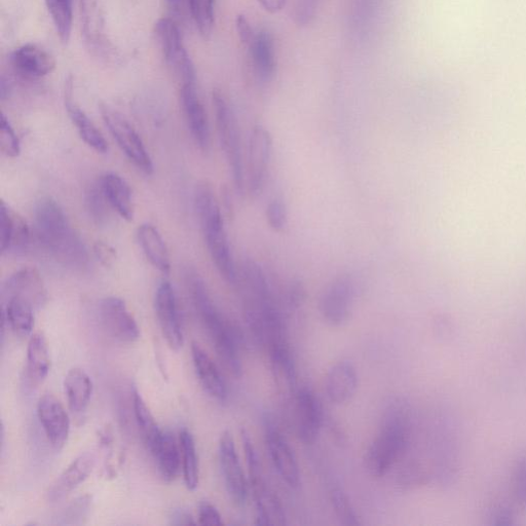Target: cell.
<instances>
[{"mask_svg":"<svg viewBox=\"0 0 526 526\" xmlns=\"http://www.w3.org/2000/svg\"><path fill=\"white\" fill-rule=\"evenodd\" d=\"M266 217L270 228L276 233H282L288 222L287 206L282 199L272 200L266 209Z\"/></svg>","mask_w":526,"mask_h":526,"instance_id":"obj_40","label":"cell"},{"mask_svg":"<svg viewBox=\"0 0 526 526\" xmlns=\"http://www.w3.org/2000/svg\"><path fill=\"white\" fill-rule=\"evenodd\" d=\"M359 386L357 369L351 361L343 360L334 364L325 379L328 400L334 405H344L355 396Z\"/></svg>","mask_w":526,"mask_h":526,"instance_id":"obj_18","label":"cell"},{"mask_svg":"<svg viewBox=\"0 0 526 526\" xmlns=\"http://www.w3.org/2000/svg\"><path fill=\"white\" fill-rule=\"evenodd\" d=\"M96 254L101 260L103 265L110 266L112 262L116 259V252L110 246L98 243L96 246Z\"/></svg>","mask_w":526,"mask_h":526,"instance_id":"obj_47","label":"cell"},{"mask_svg":"<svg viewBox=\"0 0 526 526\" xmlns=\"http://www.w3.org/2000/svg\"><path fill=\"white\" fill-rule=\"evenodd\" d=\"M35 235L41 246L62 265L83 269L88 252L80 236L73 231L60 205L44 198L35 208Z\"/></svg>","mask_w":526,"mask_h":526,"instance_id":"obj_1","label":"cell"},{"mask_svg":"<svg viewBox=\"0 0 526 526\" xmlns=\"http://www.w3.org/2000/svg\"><path fill=\"white\" fill-rule=\"evenodd\" d=\"M196 207L206 244L214 265L231 285H238L239 270L236 267L232 248L218 202L209 186H200L196 194Z\"/></svg>","mask_w":526,"mask_h":526,"instance_id":"obj_4","label":"cell"},{"mask_svg":"<svg viewBox=\"0 0 526 526\" xmlns=\"http://www.w3.org/2000/svg\"><path fill=\"white\" fill-rule=\"evenodd\" d=\"M169 524L171 525H194L196 521L190 512L183 509H175L169 516Z\"/></svg>","mask_w":526,"mask_h":526,"instance_id":"obj_46","label":"cell"},{"mask_svg":"<svg viewBox=\"0 0 526 526\" xmlns=\"http://www.w3.org/2000/svg\"><path fill=\"white\" fill-rule=\"evenodd\" d=\"M155 308L167 344L174 351L180 350L184 344V336L180 323L176 295L172 285L168 281H162L158 286Z\"/></svg>","mask_w":526,"mask_h":526,"instance_id":"obj_15","label":"cell"},{"mask_svg":"<svg viewBox=\"0 0 526 526\" xmlns=\"http://www.w3.org/2000/svg\"><path fill=\"white\" fill-rule=\"evenodd\" d=\"M410 435V412L405 402L393 400L386 408L380 431L365 455L368 473L375 478L386 476L405 452Z\"/></svg>","mask_w":526,"mask_h":526,"instance_id":"obj_2","label":"cell"},{"mask_svg":"<svg viewBox=\"0 0 526 526\" xmlns=\"http://www.w3.org/2000/svg\"><path fill=\"white\" fill-rule=\"evenodd\" d=\"M256 80L261 84L271 83L277 72V58L273 36L268 31L255 34L248 46Z\"/></svg>","mask_w":526,"mask_h":526,"instance_id":"obj_21","label":"cell"},{"mask_svg":"<svg viewBox=\"0 0 526 526\" xmlns=\"http://www.w3.org/2000/svg\"><path fill=\"white\" fill-rule=\"evenodd\" d=\"M157 42L167 64L184 84H196V71L193 61L187 54L177 24L168 18L158 21L155 27Z\"/></svg>","mask_w":526,"mask_h":526,"instance_id":"obj_10","label":"cell"},{"mask_svg":"<svg viewBox=\"0 0 526 526\" xmlns=\"http://www.w3.org/2000/svg\"><path fill=\"white\" fill-rule=\"evenodd\" d=\"M51 369L47 338L42 332L31 335L27 348L25 386L29 390L39 388L48 378Z\"/></svg>","mask_w":526,"mask_h":526,"instance_id":"obj_20","label":"cell"},{"mask_svg":"<svg viewBox=\"0 0 526 526\" xmlns=\"http://www.w3.org/2000/svg\"><path fill=\"white\" fill-rule=\"evenodd\" d=\"M515 488L518 500L526 508V457L518 462L515 473Z\"/></svg>","mask_w":526,"mask_h":526,"instance_id":"obj_44","label":"cell"},{"mask_svg":"<svg viewBox=\"0 0 526 526\" xmlns=\"http://www.w3.org/2000/svg\"><path fill=\"white\" fill-rule=\"evenodd\" d=\"M64 390L70 410L75 415H83L93 394L90 375L81 368L69 370L64 380Z\"/></svg>","mask_w":526,"mask_h":526,"instance_id":"obj_28","label":"cell"},{"mask_svg":"<svg viewBox=\"0 0 526 526\" xmlns=\"http://www.w3.org/2000/svg\"><path fill=\"white\" fill-rule=\"evenodd\" d=\"M263 10L270 14H278L284 10L287 0H258Z\"/></svg>","mask_w":526,"mask_h":526,"instance_id":"obj_48","label":"cell"},{"mask_svg":"<svg viewBox=\"0 0 526 526\" xmlns=\"http://www.w3.org/2000/svg\"><path fill=\"white\" fill-rule=\"evenodd\" d=\"M11 64L21 78L33 81L47 77L55 69L56 60L42 47L28 44L14 51Z\"/></svg>","mask_w":526,"mask_h":526,"instance_id":"obj_17","label":"cell"},{"mask_svg":"<svg viewBox=\"0 0 526 526\" xmlns=\"http://www.w3.org/2000/svg\"><path fill=\"white\" fill-rule=\"evenodd\" d=\"M95 462L94 455L90 453L75 459L50 486L47 493L48 502L56 504L77 490L93 472Z\"/></svg>","mask_w":526,"mask_h":526,"instance_id":"obj_19","label":"cell"},{"mask_svg":"<svg viewBox=\"0 0 526 526\" xmlns=\"http://www.w3.org/2000/svg\"><path fill=\"white\" fill-rule=\"evenodd\" d=\"M3 306V324L19 336L31 334L34 327L35 307L28 300L17 296L5 297Z\"/></svg>","mask_w":526,"mask_h":526,"instance_id":"obj_30","label":"cell"},{"mask_svg":"<svg viewBox=\"0 0 526 526\" xmlns=\"http://www.w3.org/2000/svg\"><path fill=\"white\" fill-rule=\"evenodd\" d=\"M100 109L105 125L123 153L139 170L152 174L153 161L133 126L117 110L107 105H101Z\"/></svg>","mask_w":526,"mask_h":526,"instance_id":"obj_8","label":"cell"},{"mask_svg":"<svg viewBox=\"0 0 526 526\" xmlns=\"http://www.w3.org/2000/svg\"><path fill=\"white\" fill-rule=\"evenodd\" d=\"M99 317L104 329L116 341L133 344L139 340V326L123 299H103L99 307Z\"/></svg>","mask_w":526,"mask_h":526,"instance_id":"obj_14","label":"cell"},{"mask_svg":"<svg viewBox=\"0 0 526 526\" xmlns=\"http://www.w3.org/2000/svg\"><path fill=\"white\" fill-rule=\"evenodd\" d=\"M132 401L136 423L141 433L143 442L149 450V453L152 454L153 450L156 448L158 442L161 439L163 430L160 429L153 416V413L150 412L144 399L136 388H134L132 391Z\"/></svg>","mask_w":526,"mask_h":526,"instance_id":"obj_32","label":"cell"},{"mask_svg":"<svg viewBox=\"0 0 526 526\" xmlns=\"http://www.w3.org/2000/svg\"><path fill=\"white\" fill-rule=\"evenodd\" d=\"M247 464L249 488L255 505L257 525L286 524L284 507L269 483L257 455L253 441L246 430L241 432Z\"/></svg>","mask_w":526,"mask_h":526,"instance_id":"obj_5","label":"cell"},{"mask_svg":"<svg viewBox=\"0 0 526 526\" xmlns=\"http://www.w3.org/2000/svg\"><path fill=\"white\" fill-rule=\"evenodd\" d=\"M236 28L241 43L249 46L254 39L255 33L244 15H239L236 19Z\"/></svg>","mask_w":526,"mask_h":526,"instance_id":"obj_45","label":"cell"},{"mask_svg":"<svg viewBox=\"0 0 526 526\" xmlns=\"http://www.w3.org/2000/svg\"><path fill=\"white\" fill-rule=\"evenodd\" d=\"M356 285L350 275L333 279L323 291L319 311L323 320L332 327L346 325L352 317Z\"/></svg>","mask_w":526,"mask_h":526,"instance_id":"obj_9","label":"cell"},{"mask_svg":"<svg viewBox=\"0 0 526 526\" xmlns=\"http://www.w3.org/2000/svg\"><path fill=\"white\" fill-rule=\"evenodd\" d=\"M332 508L340 521L345 525H360L358 515L353 508L349 497L340 486H332L330 490Z\"/></svg>","mask_w":526,"mask_h":526,"instance_id":"obj_38","label":"cell"},{"mask_svg":"<svg viewBox=\"0 0 526 526\" xmlns=\"http://www.w3.org/2000/svg\"><path fill=\"white\" fill-rule=\"evenodd\" d=\"M66 108L68 115L75 128H77L81 138L90 147L96 150L97 153L105 154L108 150L105 138L85 112L72 102L69 95L66 96Z\"/></svg>","mask_w":526,"mask_h":526,"instance_id":"obj_34","label":"cell"},{"mask_svg":"<svg viewBox=\"0 0 526 526\" xmlns=\"http://www.w3.org/2000/svg\"><path fill=\"white\" fill-rule=\"evenodd\" d=\"M0 145L4 154L10 158H16L21 152L19 138L5 115L2 116V126H0Z\"/></svg>","mask_w":526,"mask_h":526,"instance_id":"obj_39","label":"cell"},{"mask_svg":"<svg viewBox=\"0 0 526 526\" xmlns=\"http://www.w3.org/2000/svg\"><path fill=\"white\" fill-rule=\"evenodd\" d=\"M179 447L184 483L187 487V490L194 492L199 486L200 470L196 441L193 434L189 430H180Z\"/></svg>","mask_w":526,"mask_h":526,"instance_id":"obj_33","label":"cell"},{"mask_svg":"<svg viewBox=\"0 0 526 526\" xmlns=\"http://www.w3.org/2000/svg\"><path fill=\"white\" fill-rule=\"evenodd\" d=\"M37 418L49 442L61 449L67 442L70 420L63 404L52 394L44 395L37 403Z\"/></svg>","mask_w":526,"mask_h":526,"instance_id":"obj_16","label":"cell"},{"mask_svg":"<svg viewBox=\"0 0 526 526\" xmlns=\"http://www.w3.org/2000/svg\"><path fill=\"white\" fill-rule=\"evenodd\" d=\"M46 5L62 43H68L72 29V0H46Z\"/></svg>","mask_w":526,"mask_h":526,"instance_id":"obj_35","label":"cell"},{"mask_svg":"<svg viewBox=\"0 0 526 526\" xmlns=\"http://www.w3.org/2000/svg\"><path fill=\"white\" fill-rule=\"evenodd\" d=\"M320 0H296L294 18L299 26H307L316 16Z\"/></svg>","mask_w":526,"mask_h":526,"instance_id":"obj_42","label":"cell"},{"mask_svg":"<svg viewBox=\"0 0 526 526\" xmlns=\"http://www.w3.org/2000/svg\"><path fill=\"white\" fill-rule=\"evenodd\" d=\"M494 518V524L507 525L512 523L513 516L511 511H508V509L505 508H501L500 511L496 513Z\"/></svg>","mask_w":526,"mask_h":526,"instance_id":"obj_49","label":"cell"},{"mask_svg":"<svg viewBox=\"0 0 526 526\" xmlns=\"http://www.w3.org/2000/svg\"><path fill=\"white\" fill-rule=\"evenodd\" d=\"M162 478L171 482L179 473L181 455L179 442L177 443L173 433L169 430L163 431L160 441L152 454Z\"/></svg>","mask_w":526,"mask_h":526,"instance_id":"obj_31","label":"cell"},{"mask_svg":"<svg viewBox=\"0 0 526 526\" xmlns=\"http://www.w3.org/2000/svg\"><path fill=\"white\" fill-rule=\"evenodd\" d=\"M93 505L92 497L89 495L72 501L54 517L52 524L55 525H80L84 523L91 512Z\"/></svg>","mask_w":526,"mask_h":526,"instance_id":"obj_36","label":"cell"},{"mask_svg":"<svg viewBox=\"0 0 526 526\" xmlns=\"http://www.w3.org/2000/svg\"><path fill=\"white\" fill-rule=\"evenodd\" d=\"M30 239L26 222L4 202L0 209V247L15 254L26 251Z\"/></svg>","mask_w":526,"mask_h":526,"instance_id":"obj_24","label":"cell"},{"mask_svg":"<svg viewBox=\"0 0 526 526\" xmlns=\"http://www.w3.org/2000/svg\"><path fill=\"white\" fill-rule=\"evenodd\" d=\"M104 202H107L99 183V186H93L87 194V206L92 216L98 224H102L106 220L107 211Z\"/></svg>","mask_w":526,"mask_h":526,"instance_id":"obj_41","label":"cell"},{"mask_svg":"<svg viewBox=\"0 0 526 526\" xmlns=\"http://www.w3.org/2000/svg\"><path fill=\"white\" fill-rule=\"evenodd\" d=\"M192 294L198 314L211 338L215 351L225 367L240 378L242 361L240 356L241 336L239 330L215 306L203 280L194 277Z\"/></svg>","mask_w":526,"mask_h":526,"instance_id":"obj_3","label":"cell"},{"mask_svg":"<svg viewBox=\"0 0 526 526\" xmlns=\"http://www.w3.org/2000/svg\"><path fill=\"white\" fill-rule=\"evenodd\" d=\"M218 458L229 496L237 506L244 507L249 496V482L242 468L234 437L229 431H225L220 437Z\"/></svg>","mask_w":526,"mask_h":526,"instance_id":"obj_11","label":"cell"},{"mask_svg":"<svg viewBox=\"0 0 526 526\" xmlns=\"http://www.w3.org/2000/svg\"><path fill=\"white\" fill-rule=\"evenodd\" d=\"M81 17L85 41L97 54H105L109 44L100 0H81Z\"/></svg>","mask_w":526,"mask_h":526,"instance_id":"obj_25","label":"cell"},{"mask_svg":"<svg viewBox=\"0 0 526 526\" xmlns=\"http://www.w3.org/2000/svg\"><path fill=\"white\" fill-rule=\"evenodd\" d=\"M100 186L107 203L122 218L132 220L134 204L132 192L126 180L115 173H107L101 178Z\"/></svg>","mask_w":526,"mask_h":526,"instance_id":"obj_27","label":"cell"},{"mask_svg":"<svg viewBox=\"0 0 526 526\" xmlns=\"http://www.w3.org/2000/svg\"><path fill=\"white\" fill-rule=\"evenodd\" d=\"M167 5L174 13H179L182 6V0H166Z\"/></svg>","mask_w":526,"mask_h":526,"instance_id":"obj_50","label":"cell"},{"mask_svg":"<svg viewBox=\"0 0 526 526\" xmlns=\"http://www.w3.org/2000/svg\"><path fill=\"white\" fill-rule=\"evenodd\" d=\"M273 155L271 132L261 125L253 128L248 149L246 190L252 199L265 191Z\"/></svg>","mask_w":526,"mask_h":526,"instance_id":"obj_7","label":"cell"},{"mask_svg":"<svg viewBox=\"0 0 526 526\" xmlns=\"http://www.w3.org/2000/svg\"><path fill=\"white\" fill-rule=\"evenodd\" d=\"M193 19L204 39H209L214 27V0H189Z\"/></svg>","mask_w":526,"mask_h":526,"instance_id":"obj_37","label":"cell"},{"mask_svg":"<svg viewBox=\"0 0 526 526\" xmlns=\"http://www.w3.org/2000/svg\"><path fill=\"white\" fill-rule=\"evenodd\" d=\"M181 102L194 139L203 150H207L210 144L209 124L205 108L197 94L196 84L182 85Z\"/></svg>","mask_w":526,"mask_h":526,"instance_id":"obj_22","label":"cell"},{"mask_svg":"<svg viewBox=\"0 0 526 526\" xmlns=\"http://www.w3.org/2000/svg\"><path fill=\"white\" fill-rule=\"evenodd\" d=\"M263 427L270 458L278 475L289 487L297 488L300 472L293 448L270 416L263 419Z\"/></svg>","mask_w":526,"mask_h":526,"instance_id":"obj_12","label":"cell"},{"mask_svg":"<svg viewBox=\"0 0 526 526\" xmlns=\"http://www.w3.org/2000/svg\"><path fill=\"white\" fill-rule=\"evenodd\" d=\"M293 401L296 435L304 444L311 445L317 441L322 429V404L309 387L298 389Z\"/></svg>","mask_w":526,"mask_h":526,"instance_id":"obj_13","label":"cell"},{"mask_svg":"<svg viewBox=\"0 0 526 526\" xmlns=\"http://www.w3.org/2000/svg\"><path fill=\"white\" fill-rule=\"evenodd\" d=\"M213 104L221 147L228 160L236 189L242 194L246 190V177L239 125L228 100L218 90L213 92Z\"/></svg>","mask_w":526,"mask_h":526,"instance_id":"obj_6","label":"cell"},{"mask_svg":"<svg viewBox=\"0 0 526 526\" xmlns=\"http://www.w3.org/2000/svg\"><path fill=\"white\" fill-rule=\"evenodd\" d=\"M192 356L198 379L204 390L216 400H227L228 387L215 362L197 343H193Z\"/></svg>","mask_w":526,"mask_h":526,"instance_id":"obj_26","label":"cell"},{"mask_svg":"<svg viewBox=\"0 0 526 526\" xmlns=\"http://www.w3.org/2000/svg\"><path fill=\"white\" fill-rule=\"evenodd\" d=\"M199 523L201 525H221L222 516L219 511L209 502H202L199 506Z\"/></svg>","mask_w":526,"mask_h":526,"instance_id":"obj_43","label":"cell"},{"mask_svg":"<svg viewBox=\"0 0 526 526\" xmlns=\"http://www.w3.org/2000/svg\"><path fill=\"white\" fill-rule=\"evenodd\" d=\"M137 236L141 249L149 262L163 274H169L171 269L169 252L154 225L148 223L141 225Z\"/></svg>","mask_w":526,"mask_h":526,"instance_id":"obj_29","label":"cell"},{"mask_svg":"<svg viewBox=\"0 0 526 526\" xmlns=\"http://www.w3.org/2000/svg\"><path fill=\"white\" fill-rule=\"evenodd\" d=\"M17 296L28 300L35 309L47 302V290L39 272L23 269L12 275L3 288V298Z\"/></svg>","mask_w":526,"mask_h":526,"instance_id":"obj_23","label":"cell"}]
</instances>
